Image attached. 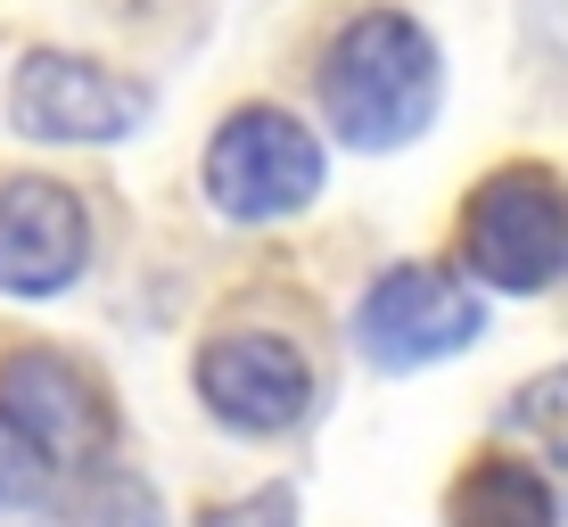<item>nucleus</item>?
I'll list each match as a JSON object with an SVG mask.
<instances>
[{
  "label": "nucleus",
  "instance_id": "20e7f679",
  "mask_svg": "<svg viewBox=\"0 0 568 527\" xmlns=\"http://www.w3.org/2000/svg\"><path fill=\"white\" fill-rule=\"evenodd\" d=\"M478 338H486V297L445 264H396L355 305V346L379 371H428Z\"/></svg>",
  "mask_w": 568,
  "mask_h": 527
},
{
  "label": "nucleus",
  "instance_id": "423d86ee",
  "mask_svg": "<svg viewBox=\"0 0 568 527\" xmlns=\"http://www.w3.org/2000/svg\"><path fill=\"white\" fill-rule=\"evenodd\" d=\"M141 115H149V91L100 58L33 50L9 74V124L26 141H124Z\"/></svg>",
  "mask_w": 568,
  "mask_h": 527
},
{
  "label": "nucleus",
  "instance_id": "6e6552de",
  "mask_svg": "<svg viewBox=\"0 0 568 527\" xmlns=\"http://www.w3.org/2000/svg\"><path fill=\"white\" fill-rule=\"evenodd\" d=\"M199 396L206 413L223 428H240V437H281V428L305 420L313 404V371L288 338H272V330H231V338H214L199 355Z\"/></svg>",
  "mask_w": 568,
  "mask_h": 527
},
{
  "label": "nucleus",
  "instance_id": "39448f33",
  "mask_svg": "<svg viewBox=\"0 0 568 527\" xmlns=\"http://www.w3.org/2000/svg\"><path fill=\"white\" fill-rule=\"evenodd\" d=\"M0 420L42 454V470H91V462H108L115 437L100 379L58 346H17L0 363Z\"/></svg>",
  "mask_w": 568,
  "mask_h": 527
},
{
  "label": "nucleus",
  "instance_id": "9b49d317",
  "mask_svg": "<svg viewBox=\"0 0 568 527\" xmlns=\"http://www.w3.org/2000/svg\"><path fill=\"white\" fill-rule=\"evenodd\" d=\"M50 486V470H42V454H33L26 437H17L9 420H0V511H17V503H33Z\"/></svg>",
  "mask_w": 568,
  "mask_h": 527
},
{
  "label": "nucleus",
  "instance_id": "7ed1b4c3",
  "mask_svg": "<svg viewBox=\"0 0 568 527\" xmlns=\"http://www.w3.org/2000/svg\"><path fill=\"white\" fill-rule=\"evenodd\" d=\"M206 206L223 223H281L322 199V141L281 108H240L206 141Z\"/></svg>",
  "mask_w": 568,
  "mask_h": 527
},
{
  "label": "nucleus",
  "instance_id": "0eeeda50",
  "mask_svg": "<svg viewBox=\"0 0 568 527\" xmlns=\"http://www.w3.org/2000/svg\"><path fill=\"white\" fill-rule=\"evenodd\" d=\"M91 264V214L67 182L17 173L0 182V288L9 297H58Z\"/></svg>",
  "mask_w": 568,
  "mask_h": 527
},
{
  "label": "nucleus",
  "instance_id": "f8f14e48",
  "mask_svg": "<svg viewBox=\"0 0 568 527\" xmlns=\"http://www.w3.org/2000/svg\"><path fill=\"white\" fill-rule=\"evenodd\" d=\"M199 527H297V495H288V486H256V495H240V503H214Z\"/></svg>",
  "mask_w": 568,
  "mask_h": 527
},
{
  "label": "nucleus",
  "instance_id": "1a4fd4ad",
  "mask_svg": "<svg viewBox=\"0 0 568 527\" xmlns=\"http://www.w3.org/2000/svg\"><path fill=\"white\" fill-rule=\"evenodd\" d=\"M445 527H560L552 478L519 454H478L445 495Z\"/></svg>",
  "mask_w": 568,
  "mask_h": 527
},
{
  "label": "nucleus",
  "instance_id": "f257e3e1",
  "mask_svg": "<svg viewBox=\"0 0 568 527\" xmlns=\"http://www.w3.org/2000/svg\"><path fill=\"white\" fill-rule=\"evenodd\" d=\"M322 115L346 149H404L437 115V42L404 9H363L322 50Z\"/></svg>",
  "mask_w": 568,
  "mask_h": 527
},
{
  "label": "nucleus",
  "instance_id": "9d476101",
  "mask_svg": "<svg viewBox=\"0 0 568 527\" xmlns=\"http://www.w3.org/2000/svg\"><path fill=\"white\" fill-rule=\"evenodd\" d=\"M503 437H527L552 470H568V363L536 371L527 387H511V404H503Z\"/></svg>",
  "mask_w": 568,
  "mask_h": 527
},
{
  "label": "nucleus",
  "instance_id": "f03ea898",
  "mask_svg": "<svg viewBox=\"0 0 568 527\" xmlns=\"http://www.w3.org/2000/svg\"><path fill=\"white\" fill-rule=\"evenodd\" d=\"M462 281L536 297L568 281V182L552 165H495L462 206Z\"/></svg>",
  "mask_w": 568,
  "mask_h": 527
}]
</instances>
